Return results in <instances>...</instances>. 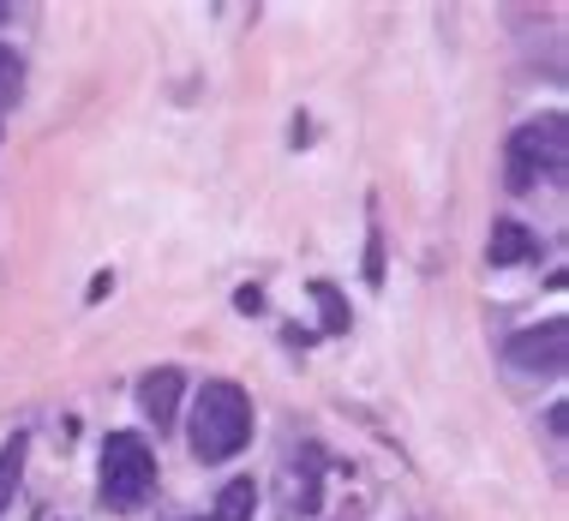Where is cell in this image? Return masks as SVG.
Listing matches in <instances>:
<instances>
[{
	"instance_id": "6da1fadb",
	"label": "cell",
	"mask_w": 569,
	"mask_h": 521,
	"mask_svg": "<svg viewBox=\"0 0 569 521\" xmlns=\"http://www.w3.org/2000/svg\"><path fill=\"white\" fill-rule=\"evenodd\" d=\"M187 438H192V455L204 468L217 462H234V455L252 443V395L228 378H210L192 402V420H187Z\"/></svg>"
},
{
	"instance_id": "7a4b0ae2",
	"label": "cell",
	"mask_w": 569,
	"mask_h": 521,
	"mask_svg": "<svg viewBox=\"0 0 569 521\" xmlns=\"http://www.w3.org/2000/svg\"><path fill=\"white\" fill-rule=\"evenodd\" d=\"M563 168H569V120L563 114H540L510 132V157H503V187L510 192H533L540 180H563Z\"/></svg>"
},
{
	"instance_id": "3957f363",
	"label": "cell",
	"mask_w": 569,
	"mask_h": 521,
	"mask_svg": "<svg viewBox=\"0 0 569 521\" xmlns=\"http://www.w3.org/2000/svg\"><path fill=\"white\" fill-rule=\"evenodd\" d=\"M97 492L120 515H132V510H144V503H150V492H157V455H150V443L138 432H109V443H102Z\"/></svg>"
},
{
	"instance_id": "277c9868",
	"label": "cell",
	"mask_w": 569,
	"mask_h": 521,
	"mask_svg": "<svg viewBox=\"0 0 569 521\" xmlns=\"http://www.w3.org/2000/svg\"><path fill=\"white\" fill-rule=\"evenodd\" d=\"M503 360H510V372H528V378H563L569 324L563 318H546V324H533V330H516L510 342H503Z\"/></svg>"
},
{
	"instance_id": "5b68a950",
	"label": "cell",
	"mask_w": 569,
	"mask_h": 521,
	"mask_svg": "<svg viewBox=\"0 0 569 521\" xmlns=\"http://www.w3.org/2000/svg\"><path fill=\"white\" fill-rule=\"evenodd\" d=\"M318 498H325V455L312 443H300L282 468V515H318Z\"/></svg>"
},
{
	"instance_id": "8992f818",
	"label": "cell",
	"mask_w": 569,
	"mask_h": 521,
	"mask_svg": "<svg viewBox=\"0 0 569 521\" xmlns=\"http://www.w3.org/2000/svg\"><path fill=\"white\" fill-rule=\"evenodd\" d=\"M180 390H187L180 365H157V372H144V384H138V413H144L157 432H168L174 413H180Z\"/></svg>"
},
{
	"instance_id": "52a82bcc",
	"label": "cell",
	"mask_w": 569,
	"mask_h": 521,
	"mask_svg": "<svg viewBox=\"0 0 569 521\" xmlns=\"http://www.w3.org/2000/svg\"><path fill=\"white\" fill-rule=\"evenodd\" d=\"M533 252H540V247H533V234L521 222H491V240H486L491 264H528Z\"/></svg>"
},
{
	"instance_id": "ba28073f",
	"label": "cell",
	"mask_w": 569,
	"mask_h": 521,
	"mask_svg": "<svg viewBox=\"0 0 569 521\" xmlns=\"http://www.w3.org/2000/svg\"><path fill=\"white\" fill-rule=\"evenodd\" d=\"M24 455H30L24 432H12L7 443H0V515L12 510V492H19V480H24Z\"/></svg>"
},
{
	"instance_id": "9c48e42d",
	"label": "cell",
	"mask_w": 569,
	"mask_h": 521,
	"mask_svg": "<svg viewBox=\"0 0 569 521\" xmlns=\"http://www.w3.org/2000/svg\"><path fill=\"white\" fill-rule=\"evenodd\" d=\"M252 510H258V485L252 480H228L217 510H210L204 521H252Z\"/></svg>"
},
{
	"instance_id": "30bf717a",
	"label": "cell",
	"mask_w": 569,
	"mask_h": 521,
	"mask_svg": "<svg viewBox=\"0 0 569 521\" xmlns=\"http://www.w3.org/2000/svg\"><path fill=\"white\" fill-rule=\"evenodd\" d=\"M312 300H318V318H325V330H330V335H348L353 312H348L342 288H336V282H312Z\"/></svg>"
},
{
	"instance_id": "8fae6325",
	"label": "cell",
	"mask_w": 569,
	"mask_h": 521,
	"mask_svg": "<svg viewBox=\"0 0 569 521\" xmlns=\"http://www.w3.org/2000/svg\"><path fill=\"white\" fill-rule=\"evenodd\" d=\"M19 97H24V60L0 42V109H12Z\"/></svg>"
},
{
	"instance_id": "7c38bea8",
	"label": "cell",
	"mask_w": 569,
	"mask_h": 521,
	"mask_svg": "<svg viewBox=\"0 0 569 521\" xmlns=\"http://www.w3.org/2000/svg\"><path fill=\"white\" fill-rule=\"evenodd\" d=\"M366 282H383V240H378V228H372V247H366Z\"/></svg>"
},
{
	"instance_id": "4fadbf2b",
	"label": "cell",
	"mask_w": 569,
	"mask_h": 521,
	"mask_svg": "<svg viewBox=\"0 0 569 521\" xmlns=\"http://www.w3.org/2000/svg\"><path fill=\"white\" fill-rule=\"evenodd\" d=\"M234 305H240V312H264V294H258V288H240Z\"/></svg>"
},
{
	"instance_id": "5bb4252c",
	"label": "cell",
	"mask_w": 569,
	"mask_h": 521,
	"mask_svg": "<svg viewBox=\"0 0 569 521\" xmlns=\"http://www.w3.org/2000/svg\"><path fill=\"white\" fill-rule=\"evenodd\" d=\"M12 24V7H0V30H7Z\"/></svg>"
}]
</instances>
